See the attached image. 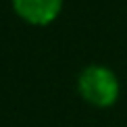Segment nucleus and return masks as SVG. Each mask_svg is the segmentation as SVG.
<instances>
[{"instance_id": "2", "label": "nucleus", "mask_w": 127, "mask_h": 127, "mask_svg": "<svg viewBox=\"0 0 127 127\" xmlns=\"http://www.w3.org/2000/svg\"><path fill=\"white\" fill-rule=\"evenodd\" d=\"M13 10L25 23L48 25L63 10V0H10Z\"/></svg>"}, {"instance_id": "1", "label": "nucleus", "mask_w": 127, "mask_h": 127, "mask_svg": "<svg viewBox=\"0 0 127 127\" xmlns=\"http://www.w3.org/2000/svg\"><path fill=\"white\" fill-rule=\"evenodd\" d=\"M79 96L88 104L98 108H108L119 98V77L113 69L104 65H90L77 77Z\"/></svg>"}]
</instances>
